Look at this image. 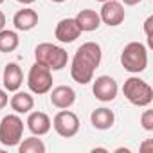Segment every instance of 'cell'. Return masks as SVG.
Listing matches in <instances>:
<instances>
[{
    "instance_id": "obj_3",
    "label": "cell",
    "mask_w": 153,
    "mask_h": 153,
    "mask_svg": "<svg viewBox=\"0 0 153 153\" xmlns=\"http://www.w3.org/2000/svg\"><path fill=\"white\" fill-rule=\"evenodd\" d=\"M121 65L131 74H139L148 67V49L140 42H130L121 52Z\"/></svg>"
},
{
    "instance_id": "obj_14",
    "label": "cell",
    "mask_w": 153,
    "mask_h": 153,
    "mask_svg": "<svg viewBox=\"0 0 153 153\" xmlns=\"http://www.w3.org/2000/svg\"><path fill=\"white\" fill-rule=\"evenodd\" d=\"M76 22H78L81 33H92V31H97L99 25H101L99 13H96L94 9H81L78 15H76Z\"/></svg>"
},
{
    "instance_id": "obj_12",
    "label": "cell",
    "mask_w": 153,
    "mask_h": 153,
    "mask_svg": "<svg viewBox=\"0 0 153 153\" xmlns=\"http://www.w3.org/2000/svg\"><path fill=\"white\" fill-rule=\"evenodd\" d=\"M25 124H27V128H29V131L33 135L42 137V135L51 131L52 121H51V117L45 112H29V117H27Z\"/></svg>"
},
{
    "instance_id": "obj_15",
    "label": "cell",
    "mask_w": 153,
    "mask_h": 153,
    "mask_svg": "<svg viewBox=\"0 0 153 153\" xmlns=\"http://www.w3.org/2000/svg\"><path fill=\"white\" fill-rule=\"evenodd\" d=\"M13 25L18 31H31L38 25V13L34 9H29V7L20 9L13 16Z\"/></svg>"
},
{
    "instance_id": "obj_17",
    "label": "cell",
    "mask_w": 153,
    "mask_h": 153,
    "mask_svg": "<svg viewBox=\"0 0 153 153\" xmlns=\"http://www.w3.org/2000/svg\"><path fill=\"white\" fill-rule=\"evenodd\" d=\"M9 105L11 108L15 110V114H29L34 106V99L31 94L27 92H15V96L9 99Z\"/></svg>"
},
{
    "instance_id": "obj_25",
    "label": "cell",
    "mask_w": 153,
    "mask_h": 153,
    "mask_svg": "<svg viewBox=\"0 0 153 153\" xmlns=\"http://www.w3.org/2000/svg\"><path fill=\"white\" fill-rule=\"evenodd\" d=\"M149 148H153V142H151V140H148V142H144L140 149H142V151H146V149H149Z\"/></svg>"
},
{
    "instance_id": "obj_21",
    "label": "cell",
    "mask_w": 153,
    "mask_h": 153,
    "mask_svg": "<svg viewBox=\"0 0 153 153\" xmlns=\"http://www.w3.org/2000/svg\"><path fill=\"white\" fill-rule=\"evenodd\" d=\"M151 25H153V16H148V18H146V22H144V33H146V38H148V43H149V45H153Z\"/></svg>"
},
{
    "instance_id": "obj_16",
    "label": "cell",
    "mask_w": 153,
    "mask_h": 153,
    "mask_svg": "<svg viewBox=\"0 0 153 153\" xmlns=\"http://www.w3.org/2000/svg\"><path fill=\"white\" fill-rule=\"evenodd\" d=\"M90 123L96 130H110L115 123V115L110 108H96L92 114H90Z\"/></svg>"
},
{
    "instance_id": "obj_13",
    "label": "cell",
    "mask_w": 153,
    "mask_h": 153,
    "mask_svg": "<svg viewBox=\"0 0 153 153\" xmlns=\"http://www.w3.org/2000/svg\"><path fill=\"white\" fill-rule=\"evenodd\" d=\"M51 103H52V106H56L59 110L70 108L76 103V92H74V88L67 87V85H59V87L52 88V92H51Z\"/></svg>"
},
{
    "instance_id": "obj_5",
    "label": "cell",
    "mask_w": 153,
    "mask_h": 153,
    "mask_svg": "<svg viewBox=\"0 0 153 153\" xmlns=\"http://www.w3.org/2000/svg\"><path fill=\"white\" fill-rule=\"evenodd\" d=\"M24 137V121L18 114H9L0 121V144L7 148L18 146Z\"/></svg>"
},
{
    "instance_id": "obj_19",
    "label": "cell",
    "mask_w": 153,
    "mask_h": 153,
    "mask_svg": "<svg viewBox=\"0 0 153 153\" xmlns=\"http://www.w3.org/2000/svg\"><path fill=\"white\" fill-rule=\"evenodd\" d=\"M18 149H20V153H45V144L42 139L33 135L29 139H24V142L20 140Z\"/></svg>"
},
{
    "instance_id": "obj_23",
    "label": "cell",
    "mask_w": 153,
    "mask_h": 153,
    "mask_svg": "<svg viewBox=\"0 0 153 153\" xmlns=\"http://www.w3.org/2000/svg\"><path fill=\"white\" fill-rule=\"evenodd\" d=\"M139 2H142V0H123L124 6H137Z\"/></svg>"
},
{
    "instance_id": "obj_18",
    "label": "cell",
    "mask_w": 153,
    "mask_h": 153,
    "mask_svg": "<svg viewBox=\"0 0 153 153\" xmlns=\"http://www.w3.org/2000/svg\"><path fill=\"white\" fill-rule=\"evenodd\" d=\"M18 43H20V38L15 31H7V29L0 31V52H13L16 51Z\"/></svg>"
},
{
    "instance_id": "obj_1",
    "label": "cell",
    "mask_w": 153,
    "mask_h": 153,
    "mask_svg": "<svg viewBox=\"0 0 153 153\" xmlns=\"http://www.w3.org/2000/svg\"><path fill=\"white\" fill-rule=\"evenodd\" d=\"M101 45L96 42H87L83 43L78 51H76L74 58H72V65H70V76L76 83L79 85H87L92 81L94 72L101 63Z\"/></svg>"
},
{
    "instance_id": "obj_29",
    "label": "cell",
    "mask_w": 153,
    "mask_h": 153,
    "mask_svg": "<svg viewBox=\"0 0 153 153\" xmlns=\"http://www.w3.org/2000/svg\"><path fill=\"white\" fill-rule=\"evenodd\" d=\"M97 2H106V0H97Z\"/></svg>"
},
{
    "instance_id": "obj_26",
    "label": "cell",
    "mask_w": 153,
    "mask_h": 153,
    "mask_svg": "<svg viewBox=\"0 0 153 153\" xmlns=\"http://www.w3.org/2000/svg\"><path fill=\"white\" fill-rule=\"evenodd\" d=\"M16 2H20V4H24V6H29V4L36 2V0H16Z\"/></svg>"
},
{
    "instance_id": "obj_11",
    "label": "cell",
    "mask_w": 153,
    "mask_h": 153,
    "mask_svg": "<svg viewBox=\"0 0 153 153\" xmlns=\"http://www.w3.org/2000/svg\"><path fill=\"white\" fill-rule=\"evenodd\" d=\"M2 83L4 88L7 92H16L20 90L22 83H24V72L20 68L18 63H7L4 67V74H2Z\"/></svg>"
},
{
    "instance_id": "obj_9",
    "label": "cell",
    "mask_w": 153,
    "mask_h": 153,
    "mask_svg": "<svg viewBox=\"0 0 153 153\" xmlns=\"http://www.w3.org/2000/svg\"><path fill=\"white\" fill-rule=\"evenodd\" d=\"M99 18L108 27H117L124 22V7L117 0H106L99 11Z\"/></svg>"
},
{
    "instance_id": "obj_4",
    "label": "cell",
    "mask_w": 153,
    "mask_h": 153,
    "mask_svg": "<svg viewBox=\"0 0 153 153\" xmlns=\"http://www.w3.org/2000/svg\"><path fill=\"white\" fill-rule=\"evenodd\" d=\"M123 94L135 106H148L153 101V88L149 87V83H146L140 78H135V76H131L124 81Z\"/></svg>"
},
{
    "instance_id": "obj_22",
    "label": "cell",
    "mask_w": 153,
    "mask_h": 153,
    "mask_svg": "<svg viewBox=\"0 0 153 153\" xmlns=\"http://www.w3.org/2000/svg\"><path fill=\"white\" fill-rule=\"evenodd\" d=\"M9 105V96H7V90L6 88H0V110L6 108Z\"/></svg>"
},
{
    "instance_id": "obj_20",
    "label": "cell",
    "mask_w": 153,
    "mask_h": 153,
    "mask_svg": "<svg viewBox=\"0 0 153 153\" xmlns=\"http://www.w3.org/2000/svg\"><path fill=\"white\" fill-rule=\"evenodd\" d=\"M140 124L146 131H153V110H146L140 115Z\"/></svg>"
},
{
    "instance_id": "obj_6",
    "label": "cell",
    "mask_w": 153,
    "mask_h": 153,
    "mask_svg": "<svg viewBox=\"0 0 153 153\" xmlns=\"http://www.w3.org/2000/svg\"><path fill=\"white\" fill-rule=\"evenodd\" d=\"M27 87L36 96L47 94L52 88V70L42 63H34L27 74Z\"/></svg>"
},
{
    "instance_id": "obj_7",
    "label": "cell",
    "mask_w": 153,
    "mask_h": 153,
    "mask_svg": "<svg viewBox=\"0 0 153 153\" xmlns=\"http://www.w3.org/2000/svg\"><path fill=\"white\" fill-rule=\"evenodd\" d=\"M52 126H54V130H56V133L59 137L70 139V137H74L79 131V119H78V115H76L74 112L65 108V110H61V112H58L54 115Z\"/></svg>"
},
{
    "instance_id": "obj_27",
    "label": "cell",
    "mask_w": 153,
    "mask_h": 153,
    "mask_svg": "<svg viewBox=\"0 0 153 153\" xmlns=\"http://www.w3.org/2000/svg\"><path fill=\"white\" fill-rule=\"evenodd\" d=\"M52 2H56V4H61V2H65V0H52Z\"/></svg>"
},
{
    "instance_id": "obj_28",
    "label": "cell",
    "mask_w": 153,
    "mask_h": 153,
    "mask_svg": "<svg viewBox=\"0 0 153 153\" xmlns=\"http://www.w3.org/2000/svg\"><path fill=\"white\" fill-rule=\"evenodd\" d=\"M4 2H6V0H0V4H4Z\"/></svg>"
},
{
    "instance_id": "obj_2",
    "label": "cell",
    "mask_w": 153,
    "mask_h": 153,
    "mask_svg": "<svg viewBox=\"0 0 153 153\" xmlns=\"http://www.w3.org/2000/svg\"><path fill=\"white\" fill-rule=\"evenodd\" d=\"M34 58H36V63H42L51 70H61L68 63L67 51L49 42H43L34 49Z\"/></svg>"
},
{
    "instance_id": "obj_24",
    "label": "cell",
    "mask_w": 153,
    "mask_h": 153,
    "mask_svg": "<svg viewBox=\"0 0 153 153\" xmlns=\"http://www.w3.org/2000/svg\"><path fill=\"white\" fill-rule=\"evenodd\" d=\"M4 27H6V15L0 11V31H2Z\"/></svg>"
},
{
    "instance_id": "obj_8",
    "label": "cell",
    "mask_w": 153,
    "mask_h": 153,
    "mask_svg": "<svg viewBox=\"0 0 153 153\" xmlns=\"http://www.w3.org/2000/svg\"><path fill=\"white\" fill-rule=\"evenodd\" d=\"M92 92H94L96 99H99L101 103H110L117 97L119 87H117V81L114 78H110V76H99L94 81Z\"/></svg>"
},
{
    "instance_id": "obj_10",
    "label": "cell",
    "mask_w": 153,
    "mask_h": 153,
    "mask_svg": "<svg viewBox=\"0 0 153 153\" xmlns=\"http://www.w3.org/2000/svg\"><path fill=\"white\" fill-rule=\"evenodd\" d=\"M79 34H81V29H79L78 22H76V18L59 20L58 25H56V31H54V36L61 43H72L79 38Z\"/></svg>"
}]
</instances>
